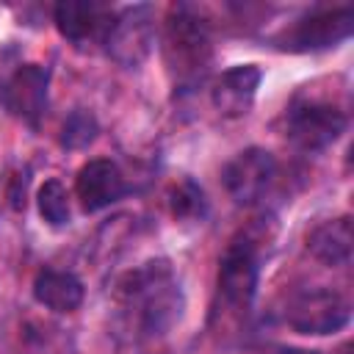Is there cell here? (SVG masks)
Segmentation results:
<instances>
[{"instance_id": "10", "label": "cell", "mask_w": 354, "mask_h": 354, "mask_svg": "<svg viewBox=\"0 0 354 354\" xmlns=\"http://www.w3.org/2000/svg\"><path fill=\"white\" fill-rule=\"evenodd\" d=\"M53 22L58 33L77 47L102 44L113 22V8L94 0H64L53 8Z\"/></svg>"}, {"instance_id": "1", "label": "cell", "mask_w": 354, "mask_h": 354, "mask_svg": "<svg viewBox=\"0 0 354 354\" xmlns=\"http://www.w3.org/2000/svg\"><path fill=\"white\" fill-rule=\"evenodd\" d=\"M113 299L124 326L141 340L163 337L183 315V290L169 260H147L122 274L113 285Z\"/></svg>"}, {"instance_id": "4", "label": "cell", "mask_w": 354, "mask_h": 354, "mask_svg": "<svg viewBox=\"0 0 354 354\" xmlns=\"http://www.w3.org/2000/svg\"><path fill=\"white\" fill-rule=\"evenodd\" d=\"M155 44V17L149 6H130L113 14V22L102 39L105 53L124 69L141 66Z\"/></svg>"}, {"instance_id": "11", "label": "cell", "mask_w": 354, "mask_h": 354, "mask_svg": "<svg viewBox=\"0 0 354 354\" xmlns=\"http://www.w3.org/2000/svg\"><path fill=\"white\" fill-rule=\"evenodd\" d=\"M124 191H127V183H124L119 166L108 158H94V160L83 163L75 177V196L80 199L83 210H88V213L111 207L113 202H119L124 196Z\"/></svg>"}, {"instance_id": "5", "label": "cell", "mask_w": 354, "mask_h": 354, "mask_svg": "<svg viewBox=\"0 0 354 354\" xmlns=\"http://www.w3.org/2000/svg\"><path fill=\"white\" fill-rule=\"evenodd\" d=\"M351 28H354L351 6H318L290 25V30L282 36V47L296 53L326 50L348 39Z\"/></svg>"}, {"instance_id": "2", "label": "cell", "mask_w": 354, "mask_h": 354, "mask_svg": "<svg viewBox=\"0 0 354 354\" xmlns=\"http://www.w3.org/2000/svg\"><path fill=\"white\" fill-rule=\"evenodd\" d=\"M213 47L205 19L191 6H174L163 25V61L180 86L196 83L210 64Z\"/></svg>"}, {"instance_id": "7", "label": "cell", "mask_w": 354, "mask_h": 354, "mask_svg": "<svg viewBox=\"0 0 354 354\" xmlns=\"http://www.w3.org/2000/svg\"><path fill=\"white\" fill-rule=\"evenodd\" d=\"M257 246L243 238V241H232L230 249L221 257L218 266V296L221 301L235 310V313H246L254 290H257Z\"/></svg>"}, {"instance_id": "9", "label": "cell", "mask_w": 354, "mask_h": 354, "mask_svg": "<svg viewBox=\"0 0 354 354\" xmlns=\"http://www.w3.org/2000/svg\"><path fill=\"white\" fill-rule=\"evenodd\" d=\"M47 86H50V72L41 64H22L14 69V75L3 83V105L17 116L19 122L39 127L44 111H47Z\"/></svg>"}, {"instance_id": "3", "label": "cell", "mask_w": 354, "mask_h": 354, "mask_svg": "<svg viewBox=\"0 0 354 354\" xmlns=\"http://www.w3.org/2000/svg\"><path fill=\"white\" fill-rule=\"evenodd\" d=\"M351 318V307L343 293L332 288H307L288 299L285 324L299 335H332Z\"/></svg>"}, {"instance_id": "14", "label": "cell", "mask_w": 354, "mask_h": 354, "mask_svg": "<svg viewBox=\"0 0 354 354\" xmlns=\"http://www.w3.org/2000/svg\"><path fill=\"white\" fill-rule=\"evenodd\" d=\"M307 249L315 260L326 266H346L351 260V218H329L310 230Z\"/></svg>"}, {"instance_id": "16", "label": "cell", "mask_w": 354, "mask_h": 354, "mask_svg": "<svg viewBox=\"0 0 354 354\" xmlns=\"http://www.w3.org/2000/svg\"><path fill=\"white\" fill-rule=\"evenodd\" d=\"M97 133H100V124H97L94 113L77 108V111H72L66 116V122L61 127V147H66V149H83V147H88L97 138Z\"/></svg>"}, {"instance_id": "6", "label": "cell", "mask_w": 354, "mask_h": 354, "mask_svg": "<svg viewBox=\"0 0 354 354\" xmlns=\"http://www.w3.org/2000/svg\"><path fill=\"white\" fill-rule=\"evenodd\" d=\"M346 124H348L346 111H340L332 102H318V100L293 105L288 113V136L296 147L307 152L335 144L343 136Z\"/></svg>"}, {"instance_id": "8", "label": "cell", "mask_w": 354, "mask_h": 354, "mask_svg": "<svg viewBox=\"0 0 354 354\" xmlns=\"http://www.w3.org/2000/svg\"><path fill=\"white\" fill-rule=\"evenodd\" d=\"M274 174H277V158L263 147H249L224 166L221 180L235 205H252L266 194Z\"/></svg>"}, {"instance_id": "12", "label": "cell", "mask_w": 354, "mask_h": 354, "mask_svg": "<svg viewBox=\"0 0 354 354\" xmlns=\"http://www.w3.org/2000/svg\"><path fill=\"white\" fill-rule=\"evenodd\" d=\"M260 69L254 64H238V66H230L227 72H221L213 86H210V102L213 108L221 113V116H243L252 102H254V94H257V86H260Z\"/></svg>"}, {"instance_id": "18", "label": "cell", "mask_w": 354, "mask_h": 354, "mask_svg": "<svg viewBox=\"0 0 354 354\" xmlns=\"http://www.w3.org/2000/svg\"><path fill=\"white\" fill-rule=\"evenodd\" d=\"M277 354H318V351H307V348H279Z\"/></svg>"}, {"instance_id": "13", "label": "cell", "mask_w": 354, "mask_h": 354, "mask_svg": "<svg viewBox=\"0 0 354 354\" xmlns=\"http://www.w3.org/2000/svg\"><path fill=\"white\" fill-rule=\"evenodd\" d=\"M86 288L77 274L61 268H41L33 279V299L53 313H75L83 304Z\"/></svg>"}, {"instance_id": "17", "label": "cell", "mask_w": 354, "mask_h": 354, "mask_svg": "<svg viewBox=\"0 0 354 354\" xmlns=\"http://www.w3.org/2000/svg\"><path fill=\"white\" fill-rule=\"evenodd\" d=\"M169 207L177 218H196L205 213V194L194 180H180L169 191Z\"/></svg>"}, {"instance_id": "15", "label": "cell", "mask_w": 354, "mask_h": 354, "mask_svg": "<svg viewBox=\"0 0 354 354\" xmlns=\"http://www.w3.org/2000/svg\"><path fill=\"white\" fill-rule=\"evenodd\" d=\"M36 202H39V213L47 224H53V227L69 224V194L58 177L44 180V185L36 194Z\"/></svg>"}]
</instances>
